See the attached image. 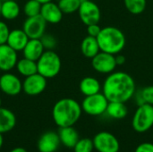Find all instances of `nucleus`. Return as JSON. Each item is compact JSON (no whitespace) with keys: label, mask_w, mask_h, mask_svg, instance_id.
I'll return each mask as SVG.
<instances>
[{"label":"nucleus","mask_w":153,"mask_h":152,"mask_svg":"<svg viewBox=\"0 0 153 152\" xmlns=\"http://www.w3.org/2000/svg\"><path fill=\"white\" fill-rule=\"evenodd\" d=\"M136 92L134 78L125 72H113L108 74L102 86V93L109 102L129 101Z\"/></svg>","instance_id":"nucleus-1"},{"label":"nucleus","mask_w":153,"mask_h":152,"mask_svg":"<svg viewBox=\"0 0 153 152\" xmlns=\"http://www.w3.org/2000/svg\"><path fill=\"white\" fill-rule=\"evenodd\" d=\"M81 104L71 98H64L56 101L52 109V117L59 127L74 126L82 116Z\"/></svg>","instance_id":"nucleus-2"},{"label":"nucleus","mask_w":153,"mask_h":152,"mask_svg":"<svg viewBox=\"0 0 153 152\" xmlns=\"http://www.w3.org/2000/svg\"><path fill=\"white\" fill-rule=\"evenodd\" d=\"M100 51L112 55L119 54L126 47V39L124 32L114 26H107L101 29L97 37Z\"/></svg>","instance_id":"nucleus-3"},{"label":"nucleus","mask_w":153,"mask_h":152,"mask_svg":"<svg viewBox=\"0 0 153 152\" xmlns=\"http://www.w3.org/2000/svg\"><path fill=\"white\" fill-rule=\"evenodd\" d=\"M38 73L47 79L57 76L61 71V58L54 50H45L37 61Z\"/></svg>","instance_id":"nucleus-4"},{"label":"nucleus","mask_w":153,"mask_h":152,"mask_svg":"<svg viewBox=\"0 0 153 152\" xmlns=\"http://www.w3.org/2000/svg\"><path fill=\"white\" fill-rule=\"evenodd\" d=\"M132 126L139 133L149 131L153 126V106L149 104L139 105L134 114Z\"/></svg>","instance_id":"nucleus-5"},{"label":"nucleus","mask_w":153,"mask_h":152,"mask_svg":"<svg viewBox=\"0 0 153 152\" xmlns=\"http://www.w3.org/2000/svg\"><path fill=\"white\" fill-rule=\"evenodd\" d=\"M108 100L102 92H99L94 95L86 96L81 106L82 111L91 116H99L106 113Z\"/></svg>","instance_id":"nucleus-6"},{"label":"nucleus","mask_w":153,"mask_h":152,"mask_svg":"<svg viewBox=\"0 0 153 152\" xmlns=\"http://www.w3.org/2000/svg\"><path fill=\"white\" fill-rule=\"evenodd\" d=\"M92 140L94 149L98 152H118L120 150L119 141L109 132H100Z\"/></svg>","instance_id":"nucleus-7"},{"label":"nucleus","mask_w":153,"mask_h":152,"mask_svg":"<svg viewBox=\"0 0 153 152\" xmlns=\"http://www.w3.org/2000/svg\"><path fill=\"white\" fill-rule=\"evenodd\" d=\"M91 66L99 73L109 74L113 73L117 66L116 62V55L100 51L93 58H91Z\"/></svg>","instance_id":"nucleus-8"},{"label":"nucleus","mask_w":153,"mask_h":152,"mask_svg":"<svg viewBox=\"0 0 153 152\" xmlns=\"http://www.w3.org/2000/svg\"><path fill=\"white\" fill-rule=\"evenodd\" d=\"M78 14L82 22L86 26L99 23L101 18V12L99 5L91 0H87L81 4Z\"/></svg>","instance_id":"nucleus-9"},{"label":"nucleus","mask_w":153,"mask_h":152,"mask_svg":"<svg viewBox=\"0 0 153 152\" xmlns=\"http://www.w3.org/2000/svg\"><path fill=\"white\" fill-rule=\"evenodd\" d=\"M0 90L7 96H17L22 91V82L16 74L4 72L0 75Z\"/></svg>","instance_id":"nucleus-10"},{"label":"nucleus","mask_w":153,"mask_h":152,"mask_svg":"<svg viewBox=\"0 0 153 152\" xmlns=\"http://www.w3.org/2000/svg\"><path fill=\"white\" fill-rule=\"evenodd\" d=\"M48 79L39 73L25 77L22 81V91L28 96H38L47 88Z\"/></svg>","instance_id":"nucleus-11"},{"label":"nucleus","mask_w":153,"mask_h":152,"mask_svg":"<svg viewBox=\"0 0 153 152\" xmlns=\"http://www.w3.org/2000/svg\"><path fill=\"white\" fill-rule=\"evenodd\" d=\"M46 27L47 22L39 14L33 17H27L23 22L22 30L29 39H40L45 34Z\"/></svg>","instance_id":"nucleus-12"},{"label":"nucleus","mask_w":153,"mask_h":152,"mask_svg":"<svg viewBox=\"0 0 153 152\" xmlns=\"http://www.w3.org/2000/svg\"><path fill=\"white\" fill-rule=\"evenodd\" d=\"M18 52L9 45H0V70L2 72H10L15 68L18 62Z\"/></svg>","instance_id":"nucleus-13"},{"label":"nucleus","mask_w":153,"mask_h":152,"mask_svg":"<svg viewBox=\"0 0 153 152\" xmlns=\"http://www.w3.org/2000/svg\"><path fill=\"white\" fill-rule=\"evenodd\" d=\"M58 133L48 131L44 133L38 141V150L39 152H56L60 145Z\"/></svg>","instance_id":"nucleus-14"},{"label":"nucleus","mask_w":153,"mask_h":152,"mask_svg":"<svg viewBox=\"0 0 153 152\" xmlns=\"http://www.w3.org/2000/svg\"><path fill=\"white\" fill-rule=\"evenodd\" d=\"M40 15L47 23L57 24L62 21L64 13L60 9L58 4H56L52 1L42 4Z\"/></svg>","instance_id":"nucleus-15"},{"label":"nucleus","mask_w":153,"mask_h":152,"mask_svg":"<svg viewBox=\"0 0 153 152\" xmlns=\"http://www.w3.org/2000/svg\"><path fill=\"white\" fill-rule=\"evenodd\" d=\"M29 39V37L22 29H14L10 30L6 44L15 51L19 52L23 50Z\"/></svg>","instance_id":"nucleus-16"},{"label":"nucleus","mask_w":153,"mask_h":152,"mask_svg":"<svg viewBox=\"0 0 153 152\" xmlns=\"http://www.w3.org/2000/svg\"><path fill=\"white\" fill-rule=\"evenodd\" d=\"M44 51L45 48L41 43L40 39H30L22 50V55L23 57L37 62Z\"/></svg>","instance_id":"nucleus-17"},{"label":"nucleus","mask_w":153,"mask_h":152,"mask_svg":"<svg viewBox=\"0 0 153 152\" xmlns=\"http://www.w3.org/2000/svg\"><path fill=\"white\" fill-rule=\"evenodd\" d=\"M58 135L61 143L69 149H74V147L80 139L78 132L74 128V126L59 128Z\"/></svg>","instance_id":"nucleus-18"},{"label":"nucleus","mask_w":153,"mask_h":152,"mask_svg":"<svg viewBox=\"0 0 153 152\" xmlns=\"http://www.w3.org/2000/svg\"><path fill=\"white\" fill-rule=\"evenodd\" d=\"M79 89L82 94H83L86 97L100 92L102 87L98 79L92 76H87L81 80Z\"/></svg>","instance_id":"nucleus-19"},{"label":"nucleus","mask_w":153,"mask_h":152,"mask_svg":"<svg viewBox=\"0 0 153 152\" xmlns=\"http://www.w3.org/2000/svg\"><path fill=\"white\" fill-rule=\"evenodd\" d=\"M21 13V7L19 4L14 0L2 1L0 15L6 21H13L19 17Z\"/></svg>","instance_id":"nucleus-20"},{"label":"nucleus","mask_w":153,"mask_h":152,"mask_svg":"<svg viewBox=\"0 0 153 152\" xmlns=\"http://www.w3.org/2000/svg\"><path fill=\"white\" fill-rule=\"evenodd\" d=\"M16 125V117L13 111L5 108H0V133L12 131Z\"/></svg>","instance_id":"nucleus-21"},{"label":"nucleus","mask_w":153,"mask_h":152,"mask_svg":"<svg viewBox=\"0 0 153 152\" xmlns=\"http://www.w3.org/2000/svg\"><path fill=\"white\" fill-rule=\"evenodd\" d=\"M81 51L82 54L87 58H93L97 54L100 52V45L97 40V38L87 36L85 37L81 43Z\"/></svg>","instance_id":"nucleus-22"},{"label":"nucleus","mask_w":153,"mask_h":152,"mask_svg":"<svg viewBox=\"0 0 153 152\" xmlns=\"http://www.w3.org/2000/svg\"><path fill=\"white\" fill-rule=\"evenodd\" d=\"M15 68L18 73L23 76L24 78L38 73L37 62L31 59H28L26 57L18 59Z\"/></svg>","instance_id":"nucleus-23"},{"label":"nucleus","mask_w":153,"mask_h":152,"mask_svg":"<svg viewBox=\"0 0 153 152\" xmlns=\"http://www.w3.org/2000/svg\"><path fill=\"white\" fill-rule=\"evenodd\" d=\"M106 114L113 119L121 120V119H124L127 116L128 109H127V107L126 106V103L108 102Z\"/></svg>","instance_id":"nucleus-24"},{"label":"nucleus","mask_w":153,"mask_h":152,"mask_svg":"<svg viewBox=\"0 0 153 152\" xmlns=\"http://www.w3.org/2000/svg\"><path fill=\"white\" fill-rule=\"evenodd\" d=\"M136 102L139 105L149 104L153 106V86H146L136 93Z\"/></svg>","instance_id":"nucleus-25"},{"label":"nucleus","mask_w":153,"mask_h":152,"mask_svg":"<svg viewBox=\"0 0 153 152\" xmlns=\"http://www.w3.org/2000/svg\"><path fill=\"white\" fill-rule=\"evenodd\" d=\"M127 11L133 14H140L144 12L147 2L146 0H124Z\"/></svg>","instance_id":"nucleus-26"},{"label":"nucleus","mask_w":153,"mask_h":152,"mask_svg":"<svg viewBox=\"0 0 153 152\" xmlns=\"http://www.w3.org/2000/svg\"><path fill=\"white\" fill-rule=\"evenodd\" d=\"M42 4L37 0H28L23 5V13L26 17H33L40 14Z\"/></svg>","instance_id":"nucleus-27"},{"label":"nucleus","mask_w":153,"mask_h":152,"mask_svg":"<svg viewBox=\"0 0 153 152\" xmlns=\"http://www.w3.org/2000/svg\"><path fill=\"white\" fill-rule=\"evenodd\" d=\"M58 5L64 13H74L78 12L81 1L80 0H58Z\"/></svg>","instance_id":"nucleus-28"},{"label":"nucleus","mask_w":153,"mask_h":152,"mask_svg":"<svg viewBox=\"0 0 153 152\" xmlns=\"http://www.w3.org/2000/svg\"><path fill=\"white\" fill-rule=\"evenodd\" d=\"M93 150H94L93 140L90 138L79 139V141L74 147V152H92Z\"/></svg>","instance_id":"nucleus-29"},{"label":"nucleus","mask_w":153,"mask_h":152,"mask_svg":"<svg viewBox=\"0 0 153 152\" xmlns=\"http://www.w3.org/2000/svg\"><path fill=\"white\" fill-rule=\"evenodd\" d=\"M41 43L45 48V50H54V48L56 47V38L51 35V34H44L41 38H40Z\"/></svg>","instance_id":"nucleus-30"},{"label":"nucleus","mask_w":153,"mask_h":152,"mask_svg":"<svg viewBox=\"0 0 153 152\" xmlns=\"http://www.w3.org/2000/svg\"><path fill=\"white\" fill-rule=\"evenodd\" d=\"M10 33L9 26L4 21H0V45L5 44Z\"/></svg>","instance_id":"nucleus-31"},{"label":"nucleus","mask_w":153,"mask_h":152,"mask_svg":"<svg viewBox=\"0 0 153 152\" xmlns=\"http://www.w3.org/2000/svg\"><path fill=\"white\" fill-rule=\"evenodd\" d=\"M101 27L99 25V23H94V24H90L87 26V33L89 36L91 37H94L97 38L100 31H101Z\"/></svg>","instance_id":"nucleus-32"},{"label":"nucleus","mask_w":153,"mask_h":152,"mask_svg":"<svg viewBox=\"0 0 153 152\" xmlns=\"http://www.w3.org/2000/svg\"><path fill=\"white\" fill-rule=\"evenodd\" d=\"M134 152H153V143L152 142H143L139 144Z\"/></svg>","instance_id":"nucleus-33"},{"label":"nucleus","mask_w":153,"mask_h":152,"mask_svg":"<svg viewBox=\"0 0 153 152\" xmlns=\"http://www.w3.org/2000/svg\"><path fill=\"white\" fill-rule=\"evenodd\" d=\"M116 62H117V66L118 65H123L126 63V57H125V56L121 55L120 53L117 54V55H116Z\"/></svg>","instance_id":"nucleus-34"},{"label":"nucleus","mask_w":153,"mask_h":152,"mask_svg":"<svg viewBox=\"0 0 153 152\" xmlns=\"http://www.w3.org/2000/svg\"><path fill=\"white\" fill-rule=\"evenodd\" d=\"M10 152H28L24 148H21V147H17V148H14Z\"/></svg>","instance_id":"nucleus-35"},{"label":"nucleus","mask_w":153,"mask_h":152,"mask_svg":"<svg viewBox=\"0 0 153 152\" xmlns=\"http://www.w3.org/2000/svg\"><path fill=\"white\" fill-rule=\"evenodd\" d=\"M3 143H4V137H3V133H0V149L2 148L3 146Z\"/></svg>","instance_id":"nucleus-36"},{"label":"nucleus","mask_w":153,"mask_h":152,"mask_svg":"<svg viewBox=\"0 0 153 152\" xmlns=\"http://www.w3.org/2000/svg\"><path fill=\"white\" fill-rule=\"evenodd\" d=\"M37 1H39L41 4H44L48 3V2H52L53 0H37Z\"/></svg>","instance_id":"nucleus-37"},{"label":"nucleus","mask_w":153,"mask_h":152,"mask_svg":"<svg viewBox=\"0 0 153 152\" xmlns=\"http://www.w3.org/2000/svg\"><path fill=\"white\" fill-rule=\"evenodd\" d=\"M1 6H2V0H0V13H1Z\"/></svg>","instance_id":"nucleus-38"},{"label":"nucleus","mask_w":153,"mask_h":152,"mask_svg":"<svg viewBox=\"0 0 153 152\" xmlns=\"http://www.w3.org/2000/svg\"><path fill=\"white\" fill-rule=\"evenodd\" d=\"M1 105H2V99H1V98H0V108H1Z\"/></svg>","instance_id":"nucleus-39"},{"label":"nucleus","mask_w":153,"mask_h":152,"mask_svg":"<svg viewBox=\"0 0 153 152\" xmlns=\"http://www.w3.org/2000/svg\"><path fill=\"white\" fill-rule=\"evenodd\" d=\"M81 1V3H82V2H84V1H87V0H80Z\"/></svg>","instance_id":"nucleus-40"},{"label":"nucleus","mask_w":153,"mask_h":152,"mask_svg":"<svg viewBox=\"0 0 153 152\" xmlns=\"http://www.w3.org/2000/svg\"><path fill=\"white\" fill-rule=\"evenodd\" d=\"M2 1H5V0H2Z\"/></svg>","instance_id":"nucleus-41"},{"label":"nucleus","mask_w":153,"mask_h":152,"mask_svg":"<svg viewBox=\"0 0 153 152\" xmlns=\"http://www.w3.org/2000/svg\"><path fill=\"white\" fill-rule=\"evenodd\" d=\"M0 72H1V70H0Z\"/></svg>","instance_id":"nucleus-42"}]
</instances>
